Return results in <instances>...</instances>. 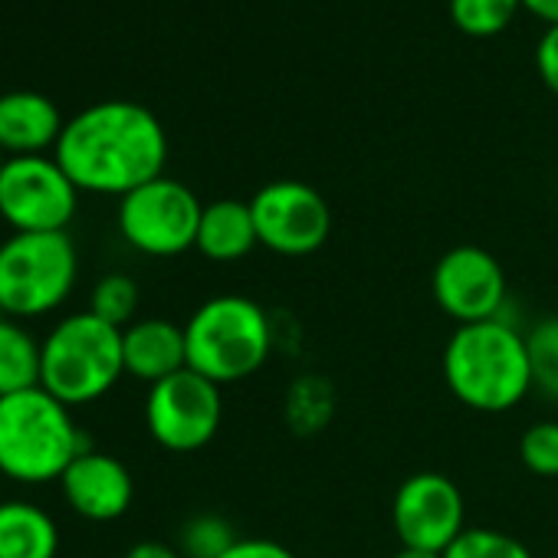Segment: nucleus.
<instances>
[{
    "instance_id": "10",
    "label": "nucleus",
    "mask_w": 558,
    "mask_h": 558,
    "mask_svg": "<svg viewBox=\"0 0 558 558\" xmlns=\"http://www.w3.org/2000/svg\"><path fill=\"white\" fill-rule=\"evenodd\" d=\"M259 246L279 256H310L332 233V210L326 197L303 181H272L250 201Z\"/></svg>"
},
{
    "instance_id": "2",
    "label": "nucleus",
    "mask_w": 558,
    "mask_h": 558,
    "mask_svg": "<svg viewBox=\"0 0 558 558\" xmlns=\"http://www.w3.org/2000/svg\"><path fill=\"white\" fill-rule=\"evenodd\" d=\"M444 378L450 395L480 414L512 411L532 391L525 336L502 316L457 326L444 349Z\"/></svg>"
},
{
    "instance_id": "26",
    "label": "nucleus",
    "mask_w": 558,
    "mask_h": 558,
    "mask_svg": "<svg viewBox=\"0 0 558 558\" xmlns=\"http://www.w3.org/2000/svg\"><path fill=\"white\" fill-rule=\"evenodd\" d=\"M220 558H296V555L272 538H236Z\"/></svg>"
},
{
    "instance_id": "30",
    "label": "nucleus",
    "mask_w": 558,
    "mask_h": 558,
    "mask_svg": "<svg viewBox=\"0 0 558 558\" xmlns=\"http://www.w3.org/2000/svg\"><path fill=\"white\" fill-rule=\"evenodd\" d=\"M4 165H8V155H4V151H0V171H4Z\"/></svg>"
},
{
    "instance_id": "27",
    "label": "nucleus",
    "mask_w": 558,
    "mask_h": 558,
    "mask_svg": "<svg viewBox=\"0 0 558 558\" xmlns=\"http://www.w3.org/2000/svg\"><path fill=\"white\" fill-rule=\"evenodd\" d=\"M125 558H184L174 545H168V542H155V538H148V542H135L129 551H125Z\"/></svg>"
},
{
    "instance_id": "6",
    "label": "nucleus",
    "mask_w": 558,
    "mask_h": 558,
    "mask_svg": "<svg viewBox=\"0 0 558 558\" xmlns=\"http://www.w3.org/2000/svg\"><path fill=\"white\" fill-rule=\"evenodd\" d=\"M80 276L70 233H11L0 243V313L37 319L60 310Z\"/></svg>"
},
{
    "instance_id": "5",
    "label": "nucleus",
    "mask_w": 558,
    "mask_h": 558,
    "mask_svg": "<svg viewBox=\"0 0 558 558\" xmlns=\"http://www.w3.org/2000/svg\"><path fill=\"white\" fill-rule=\"evenodd\" d=\"M122 375V329L102 323L89 310L60 319L44 339L40 388L66 408H83L106 398Z\"/></svg>"
},
{
    "instance_id": "7",
    "label": "nucleus",
    "mask_w": 558,
    "mask_h": 558,
    "mask_svg": "<svg viewBox=\"0 0 558 558\" xmlns=\"http://www.w3.org/2000/svg\"><path fill=\"white\" fill-rule=\"evenodd\" d=\"M201 214H204V204L197 201V194L187 184L161 174L129 191L125 197H119L116 220H119L122 240L132 250L168 259V256H181L194 250Z\"/></svg>"
},
{
    "instance_id": "12",
    "label": "nucleus",
    "mask_w": 558,
    "mask_h": 558,
    "mask_svg": "<svg viewBox=\"0 0 558 558\" xmlns=\"http://www.w3.org/2000/svg\"><path fill=\"white\" fill-rule=\"evenodd\" d=\"M391 522L404 548L447 551L466 529L463 493L444 473H414L395 493Z\"/></svg>"
},
{
    "instance_id": "9",
    "label": "nucleus",
    "mask_w": 558,
    "mask_h": 558,
    "mask_svg": "<svg viewBox=\"0 0 558 558\" xmlns=\"http://www.w3.org/2000/svg\"><path fill=\"white\" fill-rule=\"evenodd\" d=\"M223 417L220 385L204 375L184 368L148 388L145 398V424L158 447L171 453H194L207 447Z\"/></svg>"
},
{
    "instance_id": "24",
    "label": "nucleus",
    "mask_w": 558,
    "mask_h": 558,
    "mask_svg": "<svg viewBox=\"0 0 558 558\" xmlns=\"http://www.w3.org/2000/svg\"><path fill=\"white\" fill-rule=\"evenodd\" d=\"M519 460L542 480H558V421H535L519 437Z\"/></svg>"
},
{
    "instance_id": "28",
    "label": "nucleus",
    "mask_w": 558,
    "mask_h": 558,
    "mask_svg": "<svg viewBox=\"0 0 558 558\" xmlns=\"http://www.w3.org/2000/svg\"><path fill=\"white\" fill-rule=\"evenodd\" d=\"M522 8L545 27H558V0H522Z\"/></svg>"
},
{
    "instance_id": "20",
    "label": "nucleus",
    "mask_w": 558,
    "mask_h": 558,
    "mask_svg": "<svg viewBox=\"0 0 558 558\" xmlns=\"http://www.w3.org/2000/svg\"><path fill=\"white\" fill-rule=\"evenodd\" d=\"M89 313L116 329L132 326L135 313H138V283L125 272L102 276L89 293Z\"/></svg>"
},
{
    "instance_id": "13",
    "label": "nucleus",
    "mask_w": 558,
    "mask_h": 558,
    "mask_svg": "<svg viewBox=\"0 0 558 558\" xmlns=\"http://www.w3.org/2000/svg\"><path fill=\"white\" fill-rule=\"evenodd\" d=\"M63 499L70 509L89 522H112L129 512L135 499V483L129 466L102 450H83L60 476Z\"/></svg>"
},
{
    "instance_id": "18",
    "label": "nucleus",
    "mask_w": 558,
    "mask_h": 558,
    "mask_svg": "<svg viewBox=\"0 0 558 558\" xmlns=\"http://www.w3.org/2000/svg\"><path fill=\"white\" fill-rule=\"evenodd\" d=\"M44 342H37L17 319H0V398L40 388Z\"/></svg>"
},
{
    "instance_id": "14",
    "label": "nucleus",
    "mask_w": 558,
    "mask_h": 558,
    "mask_svg": "<svg viewBox=\"0 0 558 558\" xmlns=\"http://www.w3.org/2000/svg\"><path fill=\"white\" fill-rule=\"evenodd\" d=\"M66 119L57 102L34 89H14L0 96V151L8 158L47 155L57 148Z\"/></svg>"
},
{
    "instance_id": "25",
    "label": "nucleus",
    "mask_w": 558,
    "mask_h": 558,
    "mask_svg": "<svg viewBox=\"0 0 558 558\" xmlns=\"http://www.w3.org/2000/svg\"><path fill=\"white\" fill-rule=\"evenodd\" d=\"M535 66L542 83L548 86V93L558 99V27H548L535 47Z\"/></svg>"
},
{
    "instance_id": "19",
    "label": "nucleus",
    "mask_w": 558,
    "mask_h": 558,
    "mask_svg": "<svg viewBox=\"0 0 558 558\" xmlns=\"http://www.w3.org/2000/svg\"><path fill=\"white\" fill-rule=\"evenodd\" d=\"M519 11L522 0H450V21L466 37H496Z\"/></svg>"
},
{
    "instance_id": "17",
    "label": "nucleus",
    "mask_w": 558,
    "mask_h": 558,
    "mask_svg": "<svg viewBox=\"0 0 558 558\" xmlns=\"http://www.w3.org/2000/svg\"><path fill=\"white\" fill-rule=\"evenodd\" d=\"M60 529L57 519L27 499L0 502V558H57Z\"/></svg>"
},
{
    "instance_id": "21",
    "label": "nucleus",
    "mask_w": 558,
    "mask_h": 558,
    "mask_svg": "<svg viewBox=\"0 0 558 558\" xmlns=\"http://www.w3.org/2000/svg\"><path fill=\"white\" fill-rule=\"evenodd\" d=\"M529 368H532V388L558 401V316L538 319L529 336Z\"/></svg>"
},
{
    "instance_id": "29",
    "label": "nucleus",
    "mask_w": 558,
    "mask_h": 558,
    "mask_svg": "<svg viewBox=\"0 0 558 558\" xmlns=\"http://www.w3.org/2000/svg\"><path fill=\"white\" fill-rule=\"evenodd\" d=\"M395 558H444V551H424V548H398Z\"/></svg>"
},
{
    "instance_id": "22",
    "label": "nucleus",
    "mask_w": 558,
    "mask_h": 558,
    "mask_svg": "<svg viewBox=\"0 0 558 558\" xmlns=\"http://www.w3.org/2000/svg\"><path fill=\"white\" fill-rule=\"evenodd\" d=\"M240 535L233 532V525L217 515V512H201L191 515L181 525V538H178V551L184 558H220Z\"/></svg>"
},
{
    "instance_id": "8",
    "label": "nucleus",
    "mask_w": 558,
    "mask_h": 558,
    "mask_svg": "<svg viewBox=\"0 0 558 558\" xmlns=\"http://www.w3.org/2000/svg\"><path fill=\"white\" fill-rule=\"evenodd\" d=\"M80 207V187L53 155L8 158L0 171V220L14 233H66Z\"/></svg>"
},
{
    "instance_id": "4",
    "label": "nucleus",
    "mask_w": 558,
    "mask_h": 558,
    "mask_svg": "<svg viewBox=\"0 0 558 558\" xmlns=\"http://www.w3.org/2000/svg\"><path fill=\"white\" fill-rule=\"evenodd\" d=\"M187 368L214 385H233L256 375L272 352V323L266 310L240 293L210 296L184 323Z\"/></svg>"
},
{
    "instance_id": "15",
    "label": "nucleus",
    "mask_w": 558,
    "mask_h": 558,
    "mask_svg": "<svg viewBox=\"0 0 558 558\" xmlns=\"http://www.w3.org/2000/svg\"><path fill=\"white\" fill-rule=\"evenodd\" d=\"M122 359L125 375L145 381L148 388L187 368L184 326L171 319H135L122 329Z\"/></svg>"
},
{
    "instance_id": "11",
    "label": "nucleus",
    "mask_w": 558,
    "mask_h": 558,
    "mask_svg": "<svg viewBox=\"0 0 558 558\" xmlns=\"http://www.w3.org/2000/svg\"><path fill=\"white\" fill-rule=\"evenodd\" d=\"M430 293L444 316H450L457 326H473L502 316L509 287L493 253L473 243H460L437 259Z\"/></svg>"
},
{
    "instance_id": "16",
    "label": "nucleus",
    "mask_w": 558,
    "mask_h": 558,
    "mask_svg": "<svg viewBox=\"0 0 558 558\" xmlns=\"http://www.w3.org/2000/svg\"><path fill=\"white\" fill-rule=\"evenodd\" d=\"M259 246L256 220L250 210V201H214L204 204L201 227H197V243L194 250L214 263H236L250 256V250Z\"/></svg>"
},
{
    "instance_id": "1",
    "label": "nucleus",
    "mask_w": 558,
    "mask_h": 558,
    "mask_svg": "<svg viewBox=\"0 0 558 558\" xmlns=\"http://www.w3.org/2000/svg\"><path fill=\"white\" fill-rule=\"evenodd\" d=\"M53 158L80 194L125 197L165 174L168 135L151 109L129 99H106L63 125Z\"/></svg>"
},
{
    "instance_id": "3",
    "label": "nucleus",
    "mask_w": 558,
    "mask_h": 558,
    "mask_svg": "<svg viewBox=\"0 0 558 558\" xmlns=\"http://www.w3.org/2000/svg\"><path fill=\"white\" fill-rule=\"evenodd\" d=\"M89 450L73 408L44 388L0 398V473L14 483H60L66 466Z\"/></svg>"
},
{
    "instance_id": "23",
    "label": "nucleus",
    "mask_w": 558,
    "mask_h": 558,
    "mask_svg": "<svg viewBox=\"0 0 558 558\" xmlns=\"http://www.w3.org/2000/svg\"><path fill=\"white\" fill-rule=\"evenodd\" d=\"M444 558H532V551L499 529H463L460 538L444 551Z\"/></svg>"
}]
</instances>
